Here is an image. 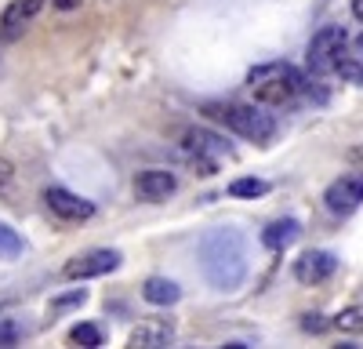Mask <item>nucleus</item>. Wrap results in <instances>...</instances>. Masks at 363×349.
I'll return each instance as SVG.
<instances>
[{
  "label": "nucleus",
  "instance_id": "nucleus-1",
  "mask_svg": "<svg viewBox=\"0 0 363 349\" xmlns=\"http://www.w3.org/2000/svg\"><path fill=\"white\" fill-rule=\"evenodd\" d=\"M196 255H200V270H203L207 284L215 291L233 295V291H240L247 284L251 251H247V237L236 226L207 229L200 237V244H196Z\"/></svg>",
  "mask_w": 363,
  "mask_h": 349
},
{
  "label": "nucleus",
  "instance_id": "nucleus-2",
  "mask_svg": "<svg viewBox=\"0 0 363 349\" xmlns=\"http://www.w3.org/2000/svg\"><path fill=\"white\" fill-rule=\"evenodd\" d=\"M203 116L222 124V128H229L233 135L247 138V142H272L277 138V121H272V113H265L255 102H207Z\"/></svg>",
  "mask_w": 363,
  "mask_h": 349
},
{
  "label": "nucleus",
  "instance_id": "nucleus-3",
  "mask_svg": "<svg viewBox=\"0 0 363 349\" xmlns=\"http://www.w3.org/2000/svg\"><path fill=\"white\" fill-rule=\"evenodd\" d=\"M247 87H251L258 106H287L306 87V77L291 62H265V66H255L247 73Z\"/></svg>",
  "mask_w": 363,
  "mask_h": 349
},
{
  "label": "nucleus",
  "instance_id": "nucleus-4",
  "mask_svg": "<svg viewBox=\"0 0 363 349\" xmlns=\"http://www.w3.org/2000/svg\"><path fill=\"white\" fill-rule=\"evenodd\" d=\"M345 44H349L345 26H323L320 33H313V40H309V48H306L309 73H313V77H327V73H335L338 58L345 55Z\"/></svg>",
  "mask_w": 363,
  "mask_h": 349
},
{
  "label": "nucleus",
  "instance_id": "nucleus-5",
  "mask_svg": "<svg viewBox=\"0 0 363 349\" xmlns=\"http://www.w3.org/2000/svg\"><path fill=\"white\" fill-rule=\"evenodd\" d=\"M323 204H327V211H335V215H352L363 204V171L338 174V179L327 186Z\"/></svg>",
  "mask_w": 363,
  "mask_h": 349
},
{
  "label": "nucleus",
  "instance_id": "nucleus-6",
  "mask_svg": "<svg viewBox=\"0 0 363 349\" xmlns=\"http://www.w3.org/2000/svg\"><path fill=\"white\" fill-rule=\"evenodd\" d=\"M113 270H120V251H113V248H95V251H84V255L69 258L66 270H62V277H66V280H91V277H106V273H113Z\"/></svg>",
  "mask_w": 363,
  "mask_h": 349
},
{
  "label": "nucleus",
  "instance_id": "nucleus-7",
  "mask_svg": "<svg viewBox=\"0 0 363 349\" xmlns=\"http://www.w3.org/2000/svg\"><path fill=\"white\" fill-rule=\"evenodd\" d=\"M335 270H338V258L330 251H320V248H309V251H301L294 258V280L306 284V287H316V284L330 280Z\"/></svg>",
  "mask_w": 363,
  "mask_h": 349
},
{
  "label": "nucleus",
  "instance_id": "nucleus-8",
  "mask_svg": "<svg viewBox=\"0 0 363 349\" xmlns=\"http://www.w3.org/2000/svg\"><path fill=\"white\" fill-rule=\"evenodd\" d=\"M44 204L51 208V215H58L62 222H87L91 215H95V204L69 193V189H62V186H51L44 193Z\"/></svg>",
  "mask_w": 363,
  "mask_h": 349
},
{
  "label": "nucleus",
  "instance_id": "nucleus-9",
  "mask_svg": "<svg viewBox=\"0 0 363 349\" xmlns=\"http://www.w3.org/2000/svg\"><path fill=\"white\" fill-rule=\"evenodd\" d=\"M174 189H178V179H174L171 171H164V167H145V171L135 174V196H138V200L160 204V200H167Z\"/></svg>",
  "mask_w": 363,
  "mask_h": 349
},
{
  "label": "nucleus",
  "instance_id": "nucleus-10",
  "mask_svg": "<svg viewBox=\"0 0 363 349\" xmlns=\"http://www.w3.org/2000/svg\"><path fill=\"white\" fill-rule=\"evenodd\" d=\"M44 8V0H11L0 15V40H18L26 33V26L33 22Z\"/></svg>",
  "mask_w": 363,
  "mask_h": 349
},
{
  "label": "nucleus",
  "instance_id": "nucleus-11",
  "mask_svg": "<svg viewBox=\"0 0 363 349\" xmlns=\"http://www.w3.org/2000/svg\"><path fill=\"white\" fill-rule=\"evenodd\" d=\"M182 145H186L189 157H203V160H222V157H233L229 142L215 131L207 128H189L186 135H182Z\"/></svg>",
  "mask_w": 363,
  "mask_h": 349
},
{
  "label": "nucleus",
  "instance_id": "nucleus-12",
  "mask_svg": "<svg viewBox=\"0 0 363 349\" xmlns=\"http://www.w3.org/2000/svg\"><path fill=\"white\" fill-rule=\"evenodd\" d=\"M171 338H174V328L167 320H142L128 335V342L135 349H164V345H171Z\"/></svg>",
  "mask_w": 363,
  "mask_h": 349
},
{
  "label": "nucleus",
  "instance_id": "nucleus-13",
  "mask_svg": "<svg viewBox=\"0 0 363 349\" xmlns=\"http://www.w3.org/2000/svg\"><path fill=\"white\" fill-rule=\"evenodd\" d=\"M298 237H301V222H298V218H277V222H269V226L262 229V244H265L269 251H284V248H291Z\"/></svg>",
  "mask_w": 363,
  "mask_h": 349
},
{
  "label": "nucleus",
  "instance_id": "nucleus-14",
  "mask_svg": "<svg viewBox=\"0 0 363 349\" xmlns=\"http://www.w3.org/2000/svg\"><path fill=\"white\" fill-rule=\"evenodd\" d=\"M142 299H145L149 306H174V302L182 299V287H178L174 280H167V277H149V280L142 284Z\"/></svg>",
  "mask_w": 363,
  "mask_h": 349
},
{
  "label": "nucleus",
  "instance_id": "nucleus-15",
  "mask_svg": "<svg viewBox=\"0 0 363 349\" xmlns=\"http://www.w3.org/2000/svg\"><path fill=\"white\" fill-rule=\"evenodd\" d=\"M330 328H338L342 335H363V306L342 309L335 320H330Z\"/></svg>",
  "mask_w": 363,
  "mask_h": 349
},
{
  "label": "nucleus",
  "instance_id": "nucleus-16",
  "mask_svg": "<svg viewBox=\"0 0 363 349\" xmlns=\"http://www.w3.org/2000/svg\"><path fill=\"white\" fill-rule=\"evenodd\" d=\"M265 193H269L265 179H233L229 182V196H240V200H255V196H265Z\"/></svg>",
  "mask_w": 363,
  "mask_h": 349
},
{
  "label": "nucleus",
  "instance_id": "nucleus-17",
  "mask_svg": "<svg viewBox=\"0 0 363 349\" xmlns=\"http://www.w3.org/2000/svg\"><path fill=\"white\" fill-rule=\"evenodd\" d=\"M26 251V240L18 237V229H11L8 222H0V258H18Z\"/></svg>",
  "mask_w": 363,
  "mask_h": 349
},
{
  "label": "nucleus",
  "instance_id": "nucleus-18",
  "mask_svg": "<svg viewBox=\"0 0 363 349\" xmlns=\"http://www.w3.org/2000/svg\"><path fill=\"white\" fill-rule=\"evenodd\" d=\"M69 342L87 345V349H99L102 345V331L95 324H77V328H69Z\"/></svg>",
  "mask_w": 363,
  "mask_h": 349
},
{
  "label": "nucleus",
  "instance_id": "nucleus-19",
  "mask_svg": "<svg viewBox=\"0 0 363 349\" xmlns=\"http://www.w3.org/2000/svg\"><path fill=\"white\" fill-rule=\"evenodd\" d=\"M335 73L342 77V80H349V84H356V87H363V62L359 58H338V66H335Z\"/></svg>",
  "mask_w": 363,
  "mask_h": 349
},
{
  "label": "nucleus",
  "instance_id": "nucleus-20",
  "mask_svg": "<svg viewBox=\"0 0 363 349\" xmlns=\"http://www.w3.org/2000/svg\"><path fill=\"white\" fill-rule=\"evenodd\" d=\"M87 302V291L84 287H73V291H66V295H58V299H51V313H62V309H77V306H84Z\"/></svg>",
  "mask_w": 363,
  "mask_h": 349
},
{
  "label": "nucleus",
  "instance_id": "nucleus-21",
  "mask_svg": "<svg viewBox=\"0 0 363 349\" xmlns=\"http://www.w3.org/2000/svg\"><path fill=\"white\" fill-rule=\"evenodd\" d=\"M18 338H22V324H18V320H11V316H0V349L15 345Z\"/></svg>",
  "mask_w": 363,
  "mask_h": 349
},
{
  "label": "nucleus",
  "instance_id": "nucleus-22",
  "mask_svg": "<svg viewBox=\"0 0 363 349\" xmlns=\"http://www.w3.org/2000/svg\"><path fill=\"white\" fill-rule=\"evenodd\" d=\"M330 328V320H323V313H306L301 316V331H309V335H323Z\"/></svg>",
  "mask_w": 363,
  "mask_h": 349
},
{
  "label": "nucleus",
  "instance_id": "nucleus-23",
  "mask_svg": "<svg viewBox=\"0 0 363 349\" xmlns=\"http://www.w3.org/2000/svg\"><path fill=\"white\" fill-rule=\"evenodd\" d=\"M51 4H55L58 11H77V8L84 4V0H51Z\"/></svg>",
  "mask_w": 363,
  "mask_h": 349
},
{
  "label": "nucleus",
  "instance_id": "nucleus-24",
  "mask_svg": "<svg viewBox=\"0 0 363 349\" xmlns=\"http://www.w3.org/2000/svg\"><path fill=\"white\" fill-rule=\"evenodd\" d=\"M15 179V171H11V164L8 160H0V186H8Z\"/></svg>",
  "mask_w": 363,
  "mask_h": 349
},
{
  "label": "nucleus",
  "instance_id": "nucleus-25",
  "mask_svg": "<svg viewBox=\"0 0 363 349\" xmlns=\"http://www.w3.org/2000/svg\"><path fill=\"white\" fill-rule=\"evenodd\" d=\"M352 15L363 22V0H352Z\"/></svg>",
  "mask_w": 363,
  "mask_h": 349
},
{
  "label": "nucleus",
  "instance_id": "nucleus-26",
  "mask_svg": "<svg viewBox=\"0 0 363 349\" xmlns=\"http://www.w3.org/2000/svg\"><path fill=\"white\" fill-rule=\"evenodd\" d=\"M356 51H359V55H363V33H359V37H356Z\"/></svg>",
  "mask_w": 363,
  "mask_h": 349
},
{
  "label": "nucleus",
  "instance_id": "nucleus-27",
  "mask_svg": "<svg viewBox=\"0 0 363 349\" xmlns=\"http://www.w3.org/2000/svg\"><path fill=\"white\" fill-rule=\"evenodd\" d=\"M352 160H363V150H352Z\"/></svg>",
  "mask_w": 363,
  "mask_h": 349
},
{
  "label": "nucleus",
  "instance_id": "nucleus-28",
  "mask_svg": "<svg viewBox=\"0 0 363 349\" xmlns=\"http://www.w3.org/2000/svg\"><path fill=\"white\" fill-rule=\"evenodd\" d=\"M0 302H4V299H0Z\"/></svg>",
  "mask_w": 363,
  "mask_h": 349
}]
</instances>
